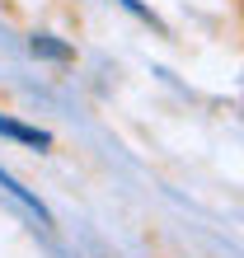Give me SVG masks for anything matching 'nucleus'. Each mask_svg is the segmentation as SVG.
I'll use <instances>...</instances> for the list:
<instances>
[{
    "label": "nucleus",
    "mask_w": 244,
    "mask_h": 258,
    "mask_svg": "<svg viewBox=\"0 0 244 258\" xmlns=\"http://www.w3.org/2000/svg\"><path fill=\"white\" fill-rule=\"evenodd\" d=\"M28 52L42 56V61H71V56H75L71 42H61V38H52V33H33V38H28Z\"/></svg>",
    "instance_id": "f257e3e1"
},
{
    "label": "nucleus",
    "mask_w": 244,
    "mask_h": 258,
    "mask_svg": "<svg viewBox=\"0 0 244 258\" xmlns=\"http://www.w3.org/2000/svg\"><path fill=\"white\" fill-rule=\"evenodd\" d=\"M0 188H5L10 197H19V202H24V207H33V211H38V216H42V221H47V211H42V202H38V197H33V192H24V188H19V183H14V178H10V174H0Z\"/></svg>",
    "instance_id": "7ed1b4c3"
},
{
    "label": "nucleus",
    "mask_w": 244,
    "mask_h": 258,
    "mask_svg": "<svg viewBox=\"0 0 244 258\" xmlns=\"http://www.w3.org/2000/svg\"><path fill=\"white\" fill-rule=\"evenodd\" d=\"M0 136H14V141H24V146H38V150H47L52 146V136L47 132H38V127H24V122H14V117L0 113Z\"/></svg>",
    "instance_id": "f03ea898"
},
{
    "label": "nucleus",
    "mask_w": 244,
    "mask_h": 258,
    "mask_svg": "<svg viewBox=\"0 0 244 258\" xmlns=\"http://www.w3.org/2000/svg\"><path fill=\"white\" fill-rule=\"evenodd\" d=\"M239 5H244V0H239Z\"/></svg>",
    "instance_id": "20e7f679"
}]
</instances>
